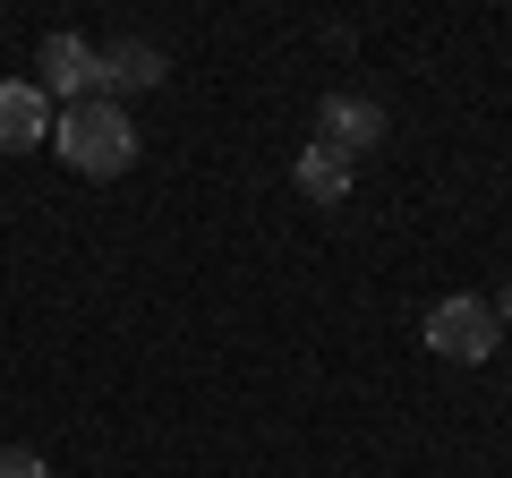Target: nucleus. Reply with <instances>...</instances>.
Segmentation results:
<instances>
[{
	"label": "nucleus",
	"mask_w": 512,
	"mask_h": 478,
	"mask_svg": "<svg viewBox=\"0 0 512 478\" xmlns=\"http://www.w3.org/2000/svg\"><path fill=\"white\" fill-rule=\"evenodd\" d=\"M52 146H60V163L86 171V180H120V171L137 163V129H128L120 103H69L60 129H52Z\"/></svg>",
	"instance_id": "1"
},
{
	"label": "nucleus",
	"mask_w": 512,
	"mask_h": 478,
	"mask_svg": "<svg viewBox=\"0 0 512 478\" xmlns=\"http://www.w3.org/2000/svg\"><path fill=\"white\" fill-rule=\"evenodd\" d=\"M495 308L487 299H470V291H453V299H436V308H427V350H436V359H461V368H470V359H487L495 350Z\"/></svg>",
	"instance_id": "2"
},
{
	"label": "nucleus",
	"mask_w": 512,
	"mask_h": 478,
	"mask_svg": "<svg viewBox=\"0 0 512 478\" xmlns=\"http://www.w3.org/2000/svg\"><path fill=\"white\" fill-rule=\"evenodd\" d=\"M35 94H69V103H94V52L77 35H43V52H35Z\"/></svg>",
	"instance_id": "3"
},
{
	"label": "nucleus",
	"mask_w": 512,
	"mask_h": 478,
	"mask_svg": "<svg viewBox=\"0 0 512 478\" xmlns=\"http://www.w3.org/2000/svg\"><path fill=\"white\" fill-rule=\"evenodd\" d=\"M52 137V103H43L35 86H0V154H26V146H43Z\"/></svg>",
	"instance_id": "4"
},
{
	"label": "nucleus",
	"mask_w": 512,
	"mask_h": 478,
	"mask_svg": "<svg viewBox=\"0 0 512 478\" xmlns=\"http://www.w3.org/2000/svg\"><path fill=\"white\" fill-rule=\"evenodd\" d=\"M384 137V111L376 103H359V94H333L325 103V146L333 154H359V146H376Z\"/></svg>",
	"instance_id": "5"
},
{
	"label": "nucleus",
	"mask_w": 512,
	"mask_h": 478,
	"mask_svg": "<svg viewBox=\"0 0 512 478\" xmlns=\"http://www.w3.org/2000/svg\"><path fill=\"white\" fill-rule=\"evenodd\" d=\"M94 86H163V52L154 43H111V52H94Z\"/></svg>",
	"instance_id": "6"
},
{
	"label": "nucleus",
	"mask_w": 512,
	"mask_h": 478,
	"mask_svg": "<svg viewBox=\"0 0 512 478\" xmlns=\"http://www.w3.org/2000/svg\"><path fill=\"white\" fill-rule=\"evenodd\" d=\"M299 197H316V205H342V197H350V154H333L325 137H316V146L299 154Z\"/></svg>",
	"instance_id": "7"
},
{
	"label": "nucleus",
	"mask_w": 512,
	"mask_h": 478,
	"mask_svg": "<svg viewBox=\"0 0 512 478\" xmlns=\"http://www.w3.org/2000/svg\"><path fill=\"white\" fill-rule=\"evenodd\" d=\"M0 478H52V470H43V453H26V444H0Z\"/></svg>",
	"instance_id": "8"
},
{
	"label": "nucleus",
	"mask_w": 512,
	"mask_h": 478,
	"mask_svg": "<svg viewBox=\"0 0 512 478\" xmlns=\"http://www.w3.org/2000/svg\"><path fill=\"white\" fill-rule=\"evenodd\" d=\"M504 316H512V291H504ZM504 316H495V325H504Z\"/></svg>",
	"instance_id": "9"
}]
</instances>
